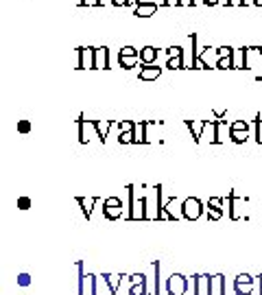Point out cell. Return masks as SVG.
I'll list each match as a JSON object with an SVG mask.
<instances>
[{"label":"cell","instance_id":"cell-22","mask_svg":"<svg viewBox=\"0 0 262 295\" xmlns=\"http://www.w3.org/2000/svg\"><path fill=\"white\" fill-rule=\"evenodd\" d=\"M166 68H168V70H186V53L177 55V57H170Z\"/></svg>","mask_w":262,"mask_h":295},{"label":"cell","instance_id":"cell-30","mask_svg":"<svg viewBox=\"0 0 262 295\" xmlns=\"http://www.w3.org/2000/svg\"><path fill=\"white\" fill-rule=\"evenodd\" d=\"M229 131H247L249 133V123L247 120H234V123H229Z\"/></svg>","mask_w":262,"mask_h":295},{"label":"cell","instance_id":"cell-32","mask_svg":"<svg viewBox=\"0 0 262 295\" xmlns=\"http://www.w3.org/2000/svg\"><path fill=\"white\" fill-rule=\"evenodd\" d=\"M133 140H135L133 131H122V133H118V145H133Z\"/></svg>","mask_w":262,"mask_h":295},{"label":"cell","instance_id":"cell-48","mask_svg":"<svg viewBox=\"0 0 262 295\" xmlns=\"http://www.w3.org/2000/svg\"><path fill=\"white\" fill-rule=\"evenodd\" d=\"M203 5H208V7H216V5H221V0H201Z\"/></svg>","mask_w":262,"mask_h":295},{"label":"cell","instance_id":"cell-34","mask_svg":"<svg viewBox=\"0 0 262 295\" xmlns=\"http://www.w3.org/2000/svg\"><path fill=\"white\" fill-rule=\"evenodd\" d=\"M247 136H249L247 131H231L229 140L236 142V145H243V142H247Z\"/></svg>","mask_w":262,"mask_h":295},{"label":"cell","instance_id":"cell-8","mask_svg":"<svg viewBox=\"0 0 262 295\" xmlns=\"http://www.w3.org/2000/svg\"><path fill=\"white\" fill-rule=\"evenodd\" d=\"M147 286H148V295H160V262L153 260L151 262V276H147Z\"/></svg>","mask_w":262,"mask_h":295},{"label":"cell","instance_id":"cell-11","mask_svg":"<svg viewBox=\"0 0 262 295\" xmlns=\"http://www.w3.org/2000/svg\"><path fill=\"white\" fill-rule=\"evenodd\" d=\"M164 212L166 214L170 216V221H179V219H183V212H181V203L177 201V197H170L168 201H166V206H164ZM164 212H162V214H164ZM160 214V216H162ZM160 221V219H157Z\"/></svg>","mask_w":262,"mask_h":295},{"label":"cell","instance_id":"cell-40","mask_svg":"<svg viewBox=\"0 0 262 295\" xmlns=\"http://www.w3.org/2000/svg\"><path fill=\"white\" fill-rule=\"evenodd\" d=\"M188 293H190V295H196V276H190V278H188Z\"/></svg>","mask_w":262,"mask_h":295},{"label":"cell","instance_id":"cell-1","mask_svg":"<svg viewBox=\"0 0 262 295\" xmlns=\"http://www.w3.org/2000/svg\"><path fill=\"white\" fill-rule=\"evenodd\" d=\"M127 197H129V203H127V219L129 221H144L148 219V212H147V197H140L135 195L133 186H127Z\"/></svg>","mask_w":262,"mask_h":295},{"label":"cell","instance_id":"cell-10","mask_svg":"<svg viewBox=\"0 0 262 295\" xmlns=\"http://www.w3.org/2000/svg\"><path fill=\"white\" fill-rule=\"evenodd\" d=\"M210 295H227V280L223 273L210 276Z\"/></svg>","mask_w":262,"mask_h":295},{"label":"cell","instance_id":"cell-28","mask_svg":"<svg viewBox=\"0 0 262 295\" xmlns=\"http://www.w3.org/2000/svg\"><path fill=\"white\" fill-rule=\"evenodd\" d=\"M107 282H109V286H112V291L116 293L118 286H120V282H122V276L120 273H107Z\"/></svg>","mask_w":262,"mask_h":295},{"label":"cell","instance_id":"cell-43","mask_svg":"<svg viewBox=\"0 0 262 295\" xmlns=\"http://www.w3.org/2000/svg\"><path fill=\"white\" fill-rule=\"evenodd\" d=\"M17 131H20V133H29L31 131V123H29V120H20V123H17Z\"/></svg>","mask_w":262,"mask_h":295},{"label":"cell","instance_id":"cell-26","mask_svg":"<svg viewBox=\"0 0 262 295\" xmlns=\"http://www.w3.org/2000/svg\"><path fill=\"white\" fill-rule=\"evenodd\" d=\"M234 293L236 295H253V284H240V282H234Z\"/></svg>","mask_w":262,"mask_h":295},{"label":"cell","instance_id":"cell-47","mask_svg":"<svg viewBox=\"0 0 262 295\" xmlns=\"http://www.w3.org/2000/svg\"><path fill=\"white\" fill-rule=\"evenodd\" d=\"M112 5L114 7H127L129 5V0H112Z\"/></svg>","mask_w":262,"mask_h":295},{"label":"cell","instance_id":"cell-6","mask_svg":"<svg viewBox=\"0 0 262 295\" xmlns=\"http://www.w3.org/2000/svg\"><path fill=\"white\" fill-rule=\"evenodd\" d=\"M103 216L107 221H116L122 216V199L118 197H107L103 201Z\"/></svg>","mask_w":262,"mask_h":295},{"label":"cell","instance_id":"cell-12","mask_svg":"<svg viewBox=\"0 0 262 295\" xmlns=\"http://www.w3.org/2000/svg\"><path fill=\"white\" fill-rule=\"evenodd\" d=\"M109 68V49L100 46L94 49V70H107Z\"/></svg>","mask_w":262,"mask_h":295},{"label":"cell","instance_id":"cell-27","mask_svg":"<svg viewBox=\"0 0 262 295\" xmlns=\"http://www.w3.org/2000/svg\"><path fill=\"white\" fill-rule=\"evenodd\" d=\"M205 214H208V221H218V219H223L225 210H223V208H210L208 206V212H205Z\"/></svg>","mask_w":262,"mask_h":295},{"label":"cell","instance_id":"cell-36","mask_svg":"<svg viewBox=\"0 0 262 295\" xmlns=\"http://www.w3.org/2000/svg\"><path fill=\"white\" fill-rule=\"evenodd\" d=\"M234 282H240V284H253V282H256V278L249 276V273H238V276L234 278Z\"/></svg>","mask_w":262,"mask_h":295},{"label":"cell","instance_id":"cell-37","mask_svg":"<svg viewBox=\"0 0 262 295\" xmlns=\"http://www.w3.org/2000/svg\"><path fill=\"white\" fill-rule=\"evenodd\" d=\"M129 282L131 284H147V276H144V273H131Z\"/></svg>","mask_w":262,"mask_h":295},{"label":"cell","instance_id":"cell-35","mask_svg":"<svg viewBox=\"0 0 262 295\" xmlns=\"http://www.w3.org/2000/svg\"><path fill=\"white\" fill-rule=\"evenodd\" d=\"M221 57H234V49H231V46H218L216 59H221Z\"/></svg>","mask_w":262,"mask_h":295},{"label":"cell","instance_id":"cell-19","mask_svg":"<svg viewBox=\"0 0 262 295\" xmlns=\"http://www.w3.org/2000/svg\"><path fill=\"white\" fill-rule=\"evenodd\" d=\"M155 62H157V49L155 46H144L140 50V64L142 66H153Z\"/></svg>","mask_w":262,"mask_h":295},{"label":"cell","instance_id":"cell-13","mask_svg":"<svg viewBox=\"0 0 262 295\" xmlns=\"http://www.w3.org/2000/svg\"><path fill=\"white\" fill-rule=\"evenodd\" d=\"M183 123H186V127L190 129L192 140L199 145L201 138H203V131H205V125H208V120H183Z\"/></svg>","mask_w":262,"mask_h":295},{"label":"cell","instance_id":"cell-23","mask_svg":"<svg viewBox=\"0 0 262 295\" xmlns=\"http://www.w3.org/2000/svg\"><path fill=\"white\" fill-rule=\"evenodd\" d=\"M96 295H116L112 291V286H109L107 276H98V282H96Z\"/></svg>","mask_w":262,"mask_h":295},{"label":"cell","instance_id":"cell-52","mask_svg":"<svg viewBox=\"0 0 262 295\" xmlns=\"http://www.w3.org/2000/svg\"><path fill=\"white\" fill-rule=\"evenodd\" d=\"M260 55H262V49H260Z\"/></svg>","mask_w":262,"mask_h":295},{"label":"cell","instance_id":"cell-15","mask_svg":"<svg viewBox=\"0 0 262 295\" xmlns=\"http://www.w3.org/2000/svg\"><path fill=\"white\" fill-rule=\"evenodd\" d=\"M249 50H251V49H247V46H243V49H236V50H234V70H247Z\"/></svg>","mask_w":262,"mask_h":295},{"label":"cell","instance_id":"cell-7","mask_svg":"<svg viewBox=\"0 0 262 295\" xmlns=\"http://www.w3.org/2000/svg\"><path fill=\"white\" fill-rule=\"evenodd\" d=\"M92 133H96V125H94V120H85L83 118V114L79 116V142L81 145H87V142L92 140ZM98 138V136H96Z\"/></svg>","mask_w":262,"mask_h":295},{"label":"cell","instance_id":"cell-3","mask_svg":"<svg viewBox=\"0 0 262 295\" xmlns=\"http://www.w3.org/2000/svg\"><path fill=\"white\" fill-rule=\"evenodd\" d=\"M181 212H183V219L186 221H196L203 214V203L196 197H186L181 201Z\"/></svg>","mask_w":262,"mask_h":295},{"label":"cell","instance_id":"cell-2","mask_svg":"<svg viewBox=\"0 0 262 295\" xmlns=\"http://www.w3.org/2000/svg\"><path fill=\"white\" fill-rule=\"evenodd\" d=\"M77 269H79V289H77V295H96V282H98V276L85 273L81 260L77 262Z\"/></svg>","mask_w":262,"mask_h":295},{"label":"cell","instance_id":"cell-5","mask_svg":"<svg viewBox=\"0 0 262 295\" xmlns=\"http://www.w3.org/2000/svg\"><path fill=\"white\" fill-rule=\"evenodd\" d=\"M166 293L168 295H186L188 293V278L181 273H173L166 280Z\"/></svg>","mask_w":262,"mask_h":295},{"label":"cell","instance_id":"cell-39","mask_svg":"<svg viewBox=\"0 0 262 295\" xmlns=\"http://www.w3.org/2000/svg\"><path fill=\"white\" fill-rule=\"evenodd\" d=\"M181 53H183L181 46H168V49H166V55H168V59H170V57H177V55H181Z\"/></svg>","mask_w":262,"mask_h":295},{"label":"cell","instance_id":"cell-24","mask_svg":"<svg viewBox=\"0 0 262 295\" xmlns=\"http://www.w3.org/2000/svg\"><path fill=\"white\" fill-rule=\"evenodd\" d=\"M196 295H210V276H196Z\"/></svg>","mask_w":262,"mask_h":295},{"label":"cell","instance_id":"cell-21","mask_svg":"<svg viewBox=\"0 0 262 295\" xmlns=\"http://www.w3.org/2000/svg\"><path fill=\"white\" fill-rule=\"evenodd\" d=\"M227 136H231L229 125H227L225 120H216V145L225 142V140H227Z\"/></svg>","mask_w":262,"mask_h":295},{"label":"cell","instance_id":"cell-17","mask_svg":"<svg viewBox=\"0 0 262 295\" xmlns=\"http://www.w3.org/2000/svg\"><path fill=\"white\" fill-rule=\"evenodd\" d=\"M98 201H100L98 197H77V203L81 206V212H83V216H85V219H90V216H92L94 206Z\"/></svg>","mask_w":262,"mask_h":295},{"label":"cell","instance_id":"cell-9","mask_svg":"<svg viewBox=\"0 0 262 295\" xmlns=\"http://www.w3.org/2000/svg\"><path fill=\"white\" fill-rule=\"evenodd\" d=\"M77 50H79V64H77L79 70H94V49L81 46Z\"/></svg>","mask_w":262,"mask_h":295},{"label":"cell","instance_id":"cell-46","mask_svg":"<svg viewBox=\"0 0 262 295\" xmlns=\"http://www.w3.org/2000/svg\"><path fill=\"white\" fill-rule=\"evenodd\" d=\"M164 7H181V0H164Z\"/></svg>","mask_w":262,"mask_h":295},{"label":"cell","instance_id":"cell-42","mask_svg":"<svg viewBox=\"0 0 262 295\" xmlns=\"http://www.w3.org/2000/svg\"><path fill=\"white\" fill-rule=\"evenodd\" d=\"M17 208H20V210H29V208H31V199L29 197H17Z\"/></svg>","mask_w":262,"mask_h":295},{"label":"cell","instance_id":"cell-44","mask_svg":"<svg viewBox=\"0 0 262 295\" xmlns=\"http://www.w3.org/2000/svg\"><path fill=\"white\" fill-rule=\"evenodd\" d=\"M17 284H20V286H29L31 284V276H29V273H20V276H17Z\"/></svg>","mask_w":262,"mask_h":295},{"label":"cell","instance_id":"cell-14","mask_svg":"<svg viewBox=\"0 0 262 295\" xmlns=\"http://www.w3.org/2000/svg\"><path fill=\"white\" fill-rule=\"evenodd\" d=\"M148 125H153V120H138V123H135V129H133L135 140H133V145H147V142H148V138H147Z\"/></svg>","mask_w":262,"mask_h":295},{"label":"cell","instance_id":"cell-41","mask_svg":"<svg viewBox=\"0 0 262 295\" xmlns=\"http://www.w3.org/2000/svg\"><path fill=\"white\" fill-rule=\"evenodd\" d=\"M253 295H262V273L256 276V282H253Z\"/></svg>","mask_w":262,"mask_h":295},{"label":"cell","instance_id":"cell-51","mask_svg":"<svg viewBox=\"0 0 262 295\" xmlns=\"http://www.w3.org/2000/svg\"><path fill=\"white\" fill-rule=\"evenodd\" d=\"M138 2H151V0H138Z\"/></svg>","mask_w":262,"mask_h":295},{"label":"cell","instance_id":"cell-18","mask_svg":"<svg viewBox=\"0 0 262 295\" xmlns=\"http://www.w3.org/2000/svg\"><path fill=\"white\" fill-rule=\"evenodd\" d=\"M160 75H162V68L157 66V64H153V66H142V68H140L138 79L140 81H155Z\"/></svg>","mask_w":262,"mask_h":295},{"label":"cell","instance_id":"cell-20","mask_svg":"<svg viewBox=\"0 0 262 295\" xmlns=\"http://www.w3.org/2000/svg\"><path fill=\"white\" fill-rule=\"evenodd\" d=\"M94 125H96V136H98V140L105 145V138H107V133H109V129L114 127V120H94Z\"/></svg>","mask_w":262,"mask_h":295},{"label":"cell","instance_id":"cell-49","mask_svg":"<svg viewBox=\"0 0 262 295\" xmlns=\"http://www.w3.org/2000/svg\"><path fill=\"white\" fill-rule=\"evenodd\" d=\"M214 116H216V118H225L227 112L225 110H216V112H214Z\"/></svg>","mask_w":262,"mask_h":295},{"label":"cell","instance_id":"cell-33","mask_svg":"<svg viewBox=\"0 0 262 295\" xmlns=\"http://www.w3.org/2000/svg\"><path fill=\"white\" fill-rule=\"evenodd\" d=\"M129 295H148V286L147 284H131Z\"/></svg>","mask_w":262,"mask_h":295},{"label":"cell","instance_id":"cell-16","mask_svg":"<svg viewBox=\"0 0 262 295\" xmlns=\"http://www.w3.org/2000/svg\"><path fill=\"white\" fill-rule=\"evenodd\" d=\"M157 2H135V9H133V16H138V18H151L153 14L157 11Z\"/></svg>","mask_w":262,"mask_h":295},{"label":"cell","instance_id":"cell-45","mask_svg":"<svg viewBox=\"0 0 262 295\" xmlns=\"http://www.w3.org/2000/svg\"><path fill=\"white\" fill-rule=\"evenodd\" d=\"M223 203H225V199H221V197H212L208 201V206L210 208H223Z\"/></svg>","mask_w":262,"mask_h":295},{"label":"cell","instance_id":"cell-29","mask_svg":"<svg viewBox=\"0 0 262 295\" xmlns=\"http://www.w3.org/2000/svg\"><path fill=\"white\" fill-rule=\"evenodd\" d=\"M116 127L118 131H133L135 129V120H116Z\"/></svg>","mask_w":262,"mask_h":295},{"label":"cell","instance_id":"cell-50","mask_svg":"<svg viewBox=\"0 0 262 295\" xmlns=\"http://www.w3.org/2000/svg\"><path fill=\"white\" fill-rule=\"evenodd\" d=\"M181 7H195V0H181Z\"/></svg>","mask_w":262,"mask_h":295},{"label":"cell","instance_id":"cell-31","mask_svg":"<svg viewBox=\"0 0 262 295\" xmlns=\"http://www.w3.org/2000/svg\"><path fill=\"white\" fill-rule=\"evenodd\" d=\"M253 127H256V142H258V145H262V114H256Z\"/></svg>","mask_w":262,"mask_h":295},{"label":"cell","instance_id":"cell-38","mask_svg":"<svg viewBox=\"0 0 262 295\" xmlns=\"http://www.w3.org/2000/svg\"><path fill=\"white\" fill-rule=\"evenodd\" d=\"M221 5H225V7H247V0H221Z\"/></svg>","mask_w":262,"mask_h":295},{"label":"cell","instance_id":"cell-4","mask_svg":"<svg viewBox=\"0 0 262 295\" xmlns=\"http://www.w3.org/2000/svg\"><path fill=\"white\" fill-rule=\"evenodd\" d=\"M118 64H120V68H125V70L135 68L140 64L138 49H133V46H122V49L118 50Z\"/></svg>","mask_w":262,"mask_h":295},{"label":"cell","instance_id":"cell-25","mask_svg":"<svg viewBox=\"0 0 262 295\" xmlns=\"http://www.w3.org/2000/svg\"><path fill=\"white\" fill-rule=\"evenodd\" d=\"M216 70H234V57L216 59Z\"/></svg>","mask_w":262,"mask_h":295}]
</instances>
